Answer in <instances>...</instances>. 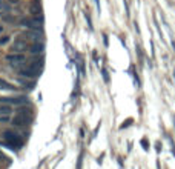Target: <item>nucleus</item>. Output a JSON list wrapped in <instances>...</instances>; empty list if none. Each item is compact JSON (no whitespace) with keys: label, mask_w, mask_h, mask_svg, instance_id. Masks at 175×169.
Instances as JSON below:
<instances>
[{"label":"nucleus","mask_w":175,"mask_h":169,"mask_svg":"<svg viewBox=\"0 0 175 169\" xmlns=\"http://www.w3.org/2000/svg\"><path fill=\"white\" fill-rule=\"evenodd\" d=\"M2 31H3V26H0V32H2Z\"/></svg>","instance_id":"nucleus-20"},{"label":"nucleus","mask_w":175,"mask_h":169,"mask_svg":"<svg viewBox=\"0 0 175 169\" xmlns=\"http://www.w3.org/2000/svg\"><path fill=\"white\" fill-rule=\"evenodd\" d=\"M19 75H22V77H26V78H35L39 75V71H34V69H31V68L26 66L25 69L19 71Z\"/></svg>","instance_id":"nucleus-5"},{"label":"nucleus","mask_w":175,"mask_h":169,"mask_svg":"<svg viewBox=\"0 0 175 169\" xmlns=\"http://www.w3.org/2000/svg\"><path fill=\"white\" fill-rule=\"evenodd\" d=\"M17 115H22V117H25V118H31L32 117V109L31 108H26V106H23V108H19L17 109Z\"/></svg>","instance_id":"nucleus-7"},{"label":"nucleus","mask_w":175,"mask_h":169,"mask_svg":"<svg viewBox=\"0 0 175 169\" xmlns=\"http://www.w3.org/2000/svg\"><path fill=\"white\" fill-rule=\"evenodd\" d=\"M101 74H103V80H105L106 83H109V74H107L106 68H103V69H101Z\"/></svg>","instance_id":"nucleus-14"},{"label":"nucleus","mask_w":175,"mask_h":169,"mask_svg":"<svg viewBox=\"0 0 175 169\" xmlns=\"http://www.w3.org/2000/svg\"><path fill=\"white\" fill-rule=\"evenodd\" d=\"M0 89H9V91H12V89H16V86L12 83L6 82V80L0 78Z\"/></svg>","instance_id":"nucleus-11"},{"label":"nucleus","mask_w":175,"mask_h":169,"mask_svg":"<svg viewBox=\"0 0 175 169\" xmlns=\"http://www.w3.org/2000/svg\"><path fill=\"white\" fill-rule=\"evenodd\" d=\"M43 49H45V46L42 45V43H39V42H35L34 45L29 46V52H31V54H40V52H43Z\"/></svg>","instance_id":"nucleus-9"},{"label":"nucleus","mask_w":175,"mask_h":169,"mask_svg":"<svg viewBox=\"0 0 175 169\" xmlns=\"http://www.w3.org/2000/svg\"><path fill=\"white\" fill-rule=\"evenodd\" d=\"M0 6H2V0H0Z\"/></svg>","instance_id":"nucleus-21"},{"label":"nucleus","mask_w":175,"mask_h":169,"mask_svg":"<svg viewBox=\"0 0 175 169\" xmlns=\"http://www.w3.org/2000/svg\"><path fill=\"white\" fill-rule=\"evenodd\" d=\"M9 122V117L8 115H0V123H6Z\"/></svg>","instance_id":"nucleus-17"},{"label":"nucleus","mask_w":175,"mask_h":169,"mask_svg":"<svg viewBox=\"0 0 175 169\" xmlns=\"http://www.w3.org/2000/svg\"><path fill=\"white\" fill-rule=\"evenodd\" d=\"M42 66H43V60H32V62H31V63L28 65V68H31V69H34V71H39L40 68H42Z\"/></svg>","instance_id":"nucleus-12"},{"label":"nucleus","mask_w":175,"mask_h":169,"mask_svg":"<svg viewBox=\"0 0 175 169\" xmlns=\"http://www.w3.org/2000/svg\"><path fill=\"white\" fill-rule=\"evenodd\" d=\"M11 112V106L5 105V103H0V115H8Z\"/></svg>","instance_id":"nucleus-13"},{"label":"nucleus","mask_w":175,"mask_h":169,"mask_svg":"<svg viewBox=\"0 0 175 169\" xmlns=\"http://www.w3.org/2000/svg\"><path fill=\"white\" fill-rule=\"evenodd\" d=\"M9 3H19V0H9Z\"/></svg>","instance_id":"nucleus-19"},{"label":"nucleus","mask_w":175,"mask_h":169,"mask_svg":"<svg viewBox=\"0 0 175 169\" xmlns=\"http://www.w3.org/2000/svg\"><path fill=\"white\" fill-rule=\"evenodd\" d=\"M23 37H26V39H31V40H34V42H39L40 39H42V34L39 32V31H35V32H25L23 34Z\"/></svg>","instance_id":"nucleus-10"},{"label":"nucleus","mask_w":175,"mask_h":169,"mask_svg":"<svg viewBox=\"0 0 175 169\" xmlns=\"http://www.w3.org/2000/svg\"><path fill=\"white\" fill-rule=\"evenodd\" d=\"M28 43H26V40L23 39H16L14 40V43H12V46H11V51L12 52H23L28 49Z\"/></svg>","instance_id":"nucleus-4"},{"label":"nucleus","mask_w":175,"mask_h":169,"mask_svg":"<svg viewBox=\"0 0 175 169\" xmlns=\"http://www.w3.org/2000/svg\"><path fill=\"white\" fill-rule=\"evenodd\" d=\"M141 146H143V148H147V141L146 140H141Z\"/></svg>","instance_id":"nucleus-18"},{"label":"nucleus","mask_w":175,"mask_h":169,"mask_svg":"<svg viewBox=\"0 0 175 169\" xmlns=\"http://www.w3.org/2000/svg\"><path fill=\"white\" fill-rule=\"evenodd\" d=\"M3 139H5V141L8 143V146H11V148H19V146H22V139L19 134H16V132L12 131H5L3 132Z\"/></svg>","instance_id":"nucleus-1"},{"label":"nucleus","mask_w":175,"mask_h":169,"mask_svg":"<svg viewBox=\"0 0 175 169\" xmlns=\"http://www.w3.org/2000/svg\"><path fill=\"white\" fill-rule=\"evenodd\" d=\"M22 25L26 26V28H29V29H39L40 28V22L37 19H25V20H22Z\"/></svg>","instance_id":"nucleus-6"},{"label":"nucleus","mask_w":175,"mask_h":169,"mask_svg":"<svg viewBox=\"0 0 175 169\" xmlns=\"http://www.w3.org/2000/svg\"><path fill=\"white\" fill-rule=\"evenodd\" d=\"M28 123V118H25V117H22V115H17L16 114V117L12 118V124L17 128H22V126H25V124Z\"/></svg>","instance_id":"nucleus-8"},{"label":"nucleus","mask_w":175,"mask_h":169,"mask_svg":"<svg viewBox=\"0 0 175 169\" xmlns=\"http://www.w3.org/2000/svg\"><path fill=\"white\" fill-rule=\"evenodd\" d=\"M28 101V97H23V95H20V97H0V103H5V105H16V106H19V105H23Z\"/></svg>","instance_id":"nucleus-2"},{"label":"nucleus","mask_w":175,"mask_h":169,"mask_svg":"<svg viewBox=\"0 0 175 169\" xmlns=\"http://www.w3.org/2000/svg\"><path fill=\"white\" fill-rule=\"evenodd\" d=\"M9 35H5V37H0V45H5V43H8L9 42Z\"/></svg>","instance_id":"nucleus-15"},{"label":"nucleus","mask_w":175,"mask_h":169,"mask_svg":"<svg viewBox=\"0 0 175 169\" xmlns=\"http://www.w3.org/2000/svg\"><path fill=\"white\" fill-rule=\"evenodd\" d=\"M6 60L9 62L12 66H16V65L23 63V62L26 60V57L22 54V52H11V54H8V55H6Z\"/></svg>","instance_id":"nucleus-3"},{"label":"nucleus","mask_w":175,"mask_h":169,"mask_svg":"<svg viewBox=\"0 0 175 169\" xmlns=\"http://www.w3.org/2000/svg\"><path fill=\"white\" fill-rule=\"evenodd\" d=\"M132 122H134L132 118H128L126 122H124V123H123V124H122V126H120V128H122V129H124V128H128V126H129V124H131Z\"/></svg>","instance_id":"nucleus-16"}]
</instances>
